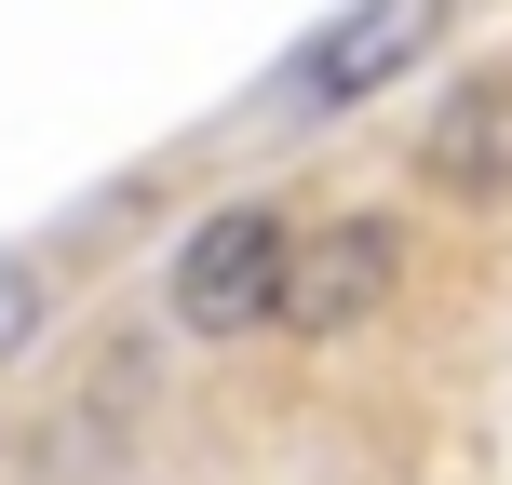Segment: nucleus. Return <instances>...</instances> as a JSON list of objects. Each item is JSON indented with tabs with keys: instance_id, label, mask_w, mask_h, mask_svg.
<instances>
[{
	"instance_id": "f257e3e1",
	"label": "nucleus",
	"mask_w": 512,
	"mask_h": 485,
	"mask_svg": "<svg viewBox=\"0 0 512 485\" xmlns=\"http://www.w3.org/2000/svg\"><path fill=\"white\" fill-rule=\"evenodd\" d=\"M283 270H297L283 203L203 216V230L176 243V324H189V337H256V324H283Z\"/></svg>"
},
{
	"instance_id": "f03ea898",
	"label": "nucleus",
	"mask_w": 512,
	"mask_h": 485,
	"mask_svg": "<svg viewBox=\"0 0 512 485\" xmlns=\"http://www.w3.org/2000/svg\"><path fill=\"white\" fill-rule=\"evenodd\" d=\"M432 41H445V14H337V27H310V41L283 54V108H297V122H324V108L405 81Z\"/></svg>"
},
{
	"instance_id": "7ed1b4c3",
	"label": "nucleus",
	"mask_w": 512,
	"mask_h": 485,
	"mask_svg": "<svg viewBox=\"0 0 512 485\" xmlns=\"http://www.w3.org/2000/svg\"><path fill=\"white\" fill-rule=\"evenodd\" d=\"M391 216H324V230H297V270H283V324L297 337H351V324H378V297H391Z\"/></svg>"
},
{
	"instance_id": "20e7f679",
	"label": "nucleus",
	"mask_w": 512,
	"mask_h": 485,
	"mask_svg": "<svg viewBox=\"0 0 512 485\" xmlns=\"http://www.w3.org/2000/svg\"><path fill=\"white\" fill-rule=\"evenodd\" d=\"M418 176H432V189H459V203L512 189V68L445 81V108L418 122Z\"/></svg>"
},
{
	"instance_id": "39448f33",
	"label": "nucleus",
	"mask_w": 512,
	"mask_h": 485,
	"mask_svg": "<svg viewBox=\"0 0 512 485\" xmlns=\"http://www.w3.org/2000/svg\"><path fill=\"white\" fill-rule=\"evenodd\" d=\"M27 337H41V270H27V256H0V364H14Z\"/></svg>"
}]
</instances>
